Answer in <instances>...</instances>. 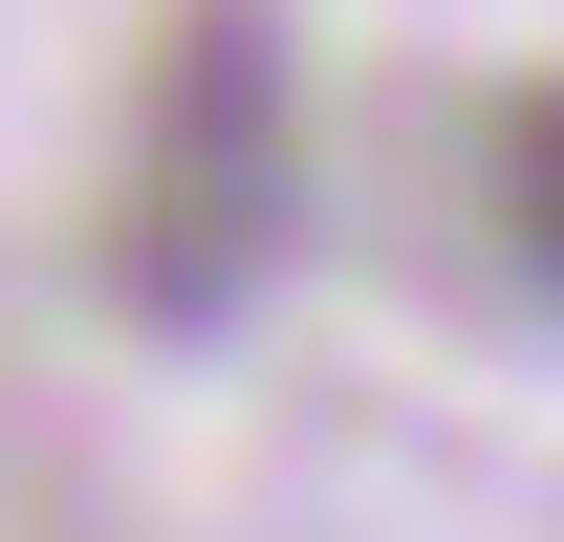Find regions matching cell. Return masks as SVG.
Wrapping results in <instances>:
<instances>
[{"label":"cell","mask_w":564,"mask_h":542,"mask_svg":"<svg viewBox=\"0 0 564 542\" xmlns=\"http://www.w3.org/2000/svg\"><path fill=\"white\" fill-rule=\"evenodd\" d=\"M282 174H304V131H282V22L261 0H174V44H152V109H131V304H174V326H217L239 282H261L282 239Z\"/></svg>","instance_id":"obj_1"},{"label":"cell","mask_w":564,"mask_h":542,"mask_svg":"<svg viewBox=\"0 0 564 542\" xmlns=\"http://www.w3.org/2000/svg\"><path fill=\"white\" fill-rule=\"evenodd\" d=\"M478 196H499V261L564 282V66H521V87L478 109Z\"/></svg>","instance_id":"obj_2"}]
</instances>
